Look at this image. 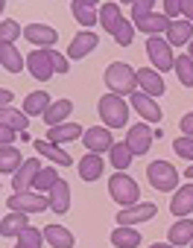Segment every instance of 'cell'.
Listing matches in <instances>:
<instances>
[{
  "instance_id": "obj_38",
  "label": "cell",
  "mask_w": 193,
  "mask_h": 248,
  "mask_svg": "<svg viewBox=\"0 0 193 248\" xmlns=\"http://www.w3.org/2000/svg\"><path fill=\"white\" fill-rule=\"evenodd\" d=\"M120 18H123V12H120L117 3H103V6H100V27H103L106 32H112Z\"/></svg>"
},
{
  "instance_id": "obj_7",
  "label": "cell",
  "mask_w": 193,
  "mask_h": 248,
  "mask_svg": "<svg viewBox=\"0 0 193 248\" xmlns=\"http://www.w3.org/2000/svg\"><path fill=\"white\" fill-rule=\"evenodd\" d=\"M155 213H158V204H152V202H138V204H132V207L117 210V225L135 228V225H144V222L155 219Z\"/></svg>"
},
{
  "instance_id": "obj_5",
  "label": "cell",
  "mask_w": 193,
  "mask_h": 248,
  "mask_svg": "<svg viewBox=\"0 0 193 248\" xmlns=\"http://www.w3.org/2000/svg\"><path fill=\"white\" fill-rule=\"evenodd\" d=\"M146 56H149V62H152V70H155V73L173 70L176 56H173V47L167 44V38H164V35H152V38H146Z\"/></svg>"
},
{
  "instance_id": "obj_21",
  "label": "cell",
  "mask_w": 193,
  "mask_h": 248,
  "mask_svg": "<svg viewBox=\"0 0 193 248\" xmlns=\"http://www.w3.org/2000/svg\"><path fill=\"white\" fill-rule=\"evenodd\" d=\"M76 170H79V178H82V181H96V178L103 175V170H106V161H103V155L88 152V155L79 158Z\"/></svg>"
},
{
  "instance_id": "obj_11",
  "label": "cell",
  "mask_w": 193,
  "mask_h": 248,
  "mask_svg": "<svg viewBox=\"0 0 193 248\" xmlns=\"http://www.w3.org/2000/svg\"><path fill=\"white\" fill-rule=\"evenodd\" d=\"M24 38L35 47V50H53V44L59 41V32L50 24H27L24 27Z\"/></svg>"
},
{
  "instance_id": "obj_20",
  "label": "cell",
  "mask_w": 193,
  "mask_h": 248,
  "mask_svg": "<svg viewBox=\"0 0 193 248\" xmlns=\"http://www.w3.org/2000/svg\"><path fill=\"white\" fill-rule=\"evenodd\" d=\"M82 132H85V129L79 126V123L67 120V123H62V126L47 129V140L56 143V146H62V143H70V140H82Z\"/></svg>"
},
{
  "instance_id": "obj_6",
  "label": "cell",
  "mask_w": 193,
  "mask_h": 248,
  "mask_svg": "<svg viewBox=\"0 0 193 248\" xmlns=\"http://www.w3.org/2000/svg\"><path fill=\"white\" fill-rule=\"evenodd\" d=\"M6 207L9 210H18V213H44L50 210V196H41V193H12L6 199Z\"/></svg>"
},
{
  "instance_id": "obj_40",
  "label": "cell",
  "mask_w": 193,
  "mask_h": 248,
  "mask_svg": "<svg viewBox=\"0 0 193 248\" xmlns=\"http://www.w3.org/2000/svg\"><path fill=\"white\" fill-rule=\"evenodd\" d=\"M173 152H176L181 161L193 164V138H176V140H173Z\"/></svg>"
},
{
  "instance_id": "obj_2",
  "label": "cell",
  "mask_w": 193,
  "mask_h": 248,
  "mask_svg": "<svg viewBox=\"0 0 193 248\" xmlns=\"http://www.w3.org/2000/svg\"><path fill=\"white\" fill-rule=\"evenodd\" d=\"M96 108H100V120L103 126L112 132V129H123L129 123V102L123 96H114V93H103L100 102H96Z\"/></svg>"
},
{
  "instance_id": "obj_10",
  "label": "cell",
  "mask_w": 193,
  "mask_h": 248,
  "mask_svg": "<svg viewBox=\"0 0 193 248\" xmlns=\"http://www.w3.org/2000/svg\"><path fill=\"white\" fill-rule=\"evenodd\" d=\"M152 140H155V132L146 126V123H135V126H129V132H126V146H129L132 155H146Z\"/></svg>"
},
{
  "instance_id": "obj_23",
  "label": "cell",
  "mask_w": 193,
  "mask_h": 248,
  "mask_svg": "<svg viewBox=\"0 0 193 248\" xmlns=\"http://www.w3.org/2000/svg\"><path fill=\"white\" fill-rule=\"evenodd\" d=\"M167 242L176 245V248L190 245V242H193V219H190V216H187V219H176L173 228L167 231Z\"/></svg>"
},
{
  "instance_id": "obj_15",
  "label": "cell",
  "mask_w": 193,
  "mask_h": 248,
  "mask_svg": "<svg viewBox=\"0 0 193 248\" xmlns=\"http://www.w3.org/2000/svg\"><path fill=\"white\" fill-rule=\"evenodd\" d=\"M70 12H73L76 24H82L85 30H91L94 24H100V6H96V0H73Z\"/></svg>"
},
{
  "instance_id": "obj_1",
  "label": "cell",
  "mask_w": 193,
  "mask_h": 248,
  "mask_svg": "<svg viewBox=\"0 0 193 248\" xmlns=\"http://www.w3.org/2000/svg\"><path fill=\"white\" fill-rule=\"evenodd\" d=\"M106 88L114 93V96H132L138 91V76H135V67L126 64V62H112L106 67Z\"/></svg>"
},
{
  "instance_id": "obj_35",
  "label": "cell",
  "mask_w": 193,
  "mask_h": 248,
  "mask_svg": "<svg viewBox=\"0 0 193 248\" xmlns=\"http://www.w3.org/2000/svg\"><path fill=\"white\" fill-rule=\"evenodd\" d=\"M173 70H176V76H178V82H181L184 88H193V59H190L187 53H184V56H176Z\"/></svg>"
},
{
  "instance_id": "obj_8",
  "label": "cell",
  "mask_w": 193,
  "mask_h": 248,
  "mask_svg": "<svg viewBox=\"0 0 193 248\" xmlns=\"http://www.w3.org/2000/svg\"><path fill=\"white\" fill-rule=\"evenodd\" d=\"M82 143H85V149L94 152V155H106V152H112V146H114L117 140L112 138V132H109L106 126H91V129L82 132Z\"/></svg>"
},
{
  "instance_id": "obj_51",
  "label": "cell",
  "mask_w": 193,
  "mask_h": 248,
  "mask_svg": "<svg viewBox=\"0 0 193 248\" xmlns=\"http://www.w3.org/2000/svg\"><path fill=\"white\" fill-rule=\"evenodd\" d=\"M187 47H190V50H187V56H190V59H193V41H190V44H187Z\"/></svg>"
},
{
  "instance_id": "obj_36",
  "label": "cell",
  "mask_w": 193,
  "mask_h": 248,
  "mask_svg": "<svg viewBox=\"0 0 193 248\" xmlns=\"http://www.w3.org/2000/svg\"><path fill=\"white\" fill-rule=\"evenodd\" d=\"M112 38H114L120 47H129V44L135 41V27H132V21H129V18H120V21L114 24V30H112Z\"/></svg>"
},
{
  "instance_id": "obj_4",
  "label": "cell",
  "mask_w": 193,
  "mask_h": 248,
  "mask_svg": "<svg viewBox=\"0 0 193 248\" xmlns=\"http://www.w3.org/2000/svg\"><path fill=\"white\" fill-rule=\"evenodd\" d=\"M146 178L158 193H176L178 190V170L170 161H152L146 167Z\"/></svg>"
},
{
  "instance_id": "obj_18",
  "label": "cell",
  "mask_w": 193,
  "mask_h": 248,
  "mask_svg": "<svg viewBox=\"0 0 193 248\" xmlns=\"http://www.w3.org/2000/svg\"><path fill=\"white\" fill-rule=\"evenodd\" d=\"M170 213H173L176 219H187V216L193 213V181L184 184V187H178V190L173 193V199H170Z\"/></svg>"
},
{
  "instance_id": "obj_39",
  "label": "cell",
  "mask_w": 193,
  "mask_h": 248,
  "mask_svg": "<svg viewBox=\"0 0 193 248\" xmlns=\"http://www.w3.org/2000/svg\"><path fill=\"white\" fill-rule=\"evenodd\" d=\"M15 245H21V248H41V245H44V233H41L38 228H32V225H30V228L18 236V242H15Z\"/></svg>"
},
{
  "instance_id": "obj_17",
  "label": "cell",
  "mask_w": 193,
  "mask_h": 248,
  "mask_svg": "<svg viewBox=\"0 0 193 248\" xmlns=\"http://www.w3.org/2000/svg\"><path fill=\"white\" fill-rule=\"evenodd\" d=\"M164 38H167V44H170V47H187V44L193 41V24H190V21H184V18L170 21V24H167Z\"/></svg>"
},
{
  "instance_id": "obj_46",
  "label": "cell",
  "mask_w": 193,
  "mask_h": 248,
  "mask_svg": "<svg viewBox=\"0 0 193 248\" xmlns=\"http://www.w3.org/2000/svg\"><path fill=\"white\" fill-rule=\"evenodd\" d=\"M181 15H184V21L193 24V0H181Z\"/></svg>"
},
{
  "instance_id": "obj_42",
  "label": "cell",
  "mask_w": 193,
  "mask_h": 248,
  "mask_svg": "<svg viewBox=\"0 0 193 248\" xmlns=\"http://www.w3.org/2000/svg\"><path fill=\"white\" fill-rule=\"evenodd\" d=\"M47 56H50V64H53L56 73H67V70H70V62H67L64 53H59V50H47Z\"/></svg>"
},
{
  "instance_id": "obj_30",
  "label": "cell",
  "mask_w": 193,
  "mask_h": 248,
  "mask_svg": "<svg viewBox=\"0 0 193 248\" xmlns=\"http://www.w3.org/2000/svg\"><path fill=\"white\" fill-rule=\"evenodd\" d=\"M50 108V93L47 91H32L24 99V114L27 117H44V111Z\"/></svg>"
},
{
  "instance_id": "obj_13",
  "label": "cell",
  "mask_w": 193,
  "mask_h": 248,
  "mask_svg": "<svg viewBox=\"0 0 193 248\" xmlns=\"http://www.w3.org/2000/svg\"><path fill=\"white\" fill-rule=\"evenodd\" d=\"M38 172H41V158H27V161L21 164V170L12 175V190H15V193H27V190H32Z\"/></svg>"
},
{
  "instance_id": "obj_45",
  "label": "cell",
  "mask_w": 193,
  "mask_h": 248,
  "mask_svg": "<svg viewBox=\"0 0 193 248\" xmlns=\"http://www.w3.org/2000/svg\"><path fill=\"white\" fill-rule=\"evenodd\" d=\"M12 140H15V132L6 129V126H0V146H12Z\"/></svg>"
},
{
  "instance_id": "obj_24",
  "label": "cell",
  "mask_w": 193,
  "mask_h": 248,
  "mask_svg": "<svg viewBox=\"0 0 193 248\" xmlns=\"http://www.w3.org/2000/svg\"><path fill=\"white\" fill-rule=\"evenodd\" d=\"M0 126L12 129L15 135H24V132H27V126H30V117H27L24 111L12 108V105H3V108H0Z\"/></svg>"
},
{
  "instance_id": "obj_29",
  "label": "cell",
  "mask_w": 193,
  "mask_h": 248,
  "mask_svg": "<svg viewBox=\"0 0 193 248\" xmlns=\"http://www.w3.org/2000/svg\"><path fill=\"white\" fill-rule=\"evenodd\" d=\"M24 164V155L18 146H0V172L3 175H15Z\"/></svg>"
},
{
  "instance_id": "obj_50",
  "label": "cell",
  "mask_w": 193,
  "mask_h": 248,
  "mask_svg": "<svg viewBox=\"0 0 193 248\" xmlns=\"http://www.w3.org/2000/svg\"><path fill=\"white\" fill-rule=\"evenodd\" d=\"M3 9H6V0H0V18H3Z\"/></svg>"
},
{
  "instance_id": "obj_26",
  "label": "cell",
  "mask_w": 193,
  "mask_h": 248,
  "mask_svg": "<svg viewBox=\"0 0 193 248\" xmlns=\"http://www.w3.org/2000/svg\"><path fill=\"white\" fill-rule=\"evenodd\" d=\"M0 67L9 73H21L27 67V59L21 56V50L15 44H0Z\"/></svg>"
},
{
  "instance_id": "obj_32",
  "label": "cell",
  "mask_w": 193,
  "mask_h": 248,
  "mask_svg": "<svg viewBox=\"0 0 193 248\" xmlns=\"http://www.w3.org/2000/svg\"><path fill=\"white\" fill-rule=\"evenodd\" d=\"M167 24H170V21H167L164 15H155V12H152V15H146V18L135 21L132 27H135V30H141V32H146V35L152 38V35H161V32H167Z\"/></svg>"
},
{
  "instance_id": "obj_22",
  "label": "cell",
  "mask_w": 193,
  "mask_h": 248,
  "mask_svg": "<svg viewBox=\"0 0 193 248\" xmlns=\"http://www.w3.org/2000/svg\"><path fill=\"white\" fill-rule=\"evenodd\" d=\"M41 233H44V242H50V248H73L76 245L73 231H67L64 225H47V228H41Z\"/></svg>"
},
{
  "instance_id": "obj_44",
  "label": "cell",
  "mask_w": 193,
  "mask_h": 248,
  "mask_svg": "<svg viewBox=\"0 0 193 248\" xmlns=\"http://www.w3.org/2000/svg\"><path fill=\"white\" fill-rule=\"evenodd\" d=\"M181 138H193V111H187L184 117H181Z\"/></svg>"
},
{
  "instance_id": "obj_16",
  "label": "cell",
  "mask_w": 193,
  "mask_h": 248,
  "mask_svg": "<svg viewBox=\"0 0 193 248\" xmlns=\"http://www.w3.org/2000/svg\"><path fill=\"white\" fill-rule=\"evenodd\" d=\"M27 70H30L32 79H38V82H50V76L56 73L53 64H50L47 50H32V53L27 56Z\"/></svg>"
},
{
  "instance_id": "obj_27",
  "label": "cell",
  "mask_w": 193,
  "mask_h": 248,
  "mask_svg": "<svg viewBox=\"0 0 193 248\" xmlns=\"http://www.w3.org/2000/svg\"><path fill=\"white\" fill-rule=\"evenodd\" d=\"M27 228H30L27 213H18V210H12L0 219V236H21Z\"/></svg>"
},
{
  "instance_id": "obj_12",
  "label": "cell",
  "mask_w": 193,
  "mask_h": 248,
  "mask_svg": "<svg viewBox=\"0 0 193 248\" xmlns=\"http://www.w3.org/2000/svg\"><path fill=\"white\" fill-rule=\"evenodd\" d=\"M135 76H138V91H141V93H146V96H152V99H158V96L167 93L164 76L155 73L152 67H141V70H135Z\"/></svg>"
},
{
  "instance_id": "obj_9",
  "label": "cell",
  "mask_w": 193,
  "mask_h": 248,
  "mask_svg": "<svg viewBox=\"0 0 193 248\" xmlns=\"http://www.w3.org/2000/svg\"><path fill=\"white\" fill-rule=\"evenodd\" d=\"M96 47H100V35L96 32H91V30H82V32H76L73 38H70V47H67V62H79V59H85L88 53H94Z\"/></svg>"
},
{
  "instance_id": "obj_14",
  "label": "cell",
  "mask_w": 193,
  "mask_h": 248,
  "mask_svg": "<svg viewBox=\"0 0 193 248\" xmlns=\"http://www.w3.org/2000/svg\"><path fill=\"white\" fill-rule=\"evenodd\" d=\"M129 108H135V111L141 114V123H158V120H161V105H158L152 96L141 93V91H135V93L129 96Z\"/></svg>"
},
{
  "instance_id": "obj_28",
  "label": "cell",
  "mask_w": 193,
  "mask_h": 248,
  "mask_svg": "<svg viewBox=\"0 0 193 248\" xmlns=\"http://www.w3.org/2000/svg\"><path fill=\"white\" fill-rule=\"evenodd\" d=\"M50 210L53 213H67L70 210V184L59 178V184L50 190Z\"/></svg>"
},
{
  "instance_id": "obj_3",
  "label": "cell",
  "mask_w": 193,
  "mask_h": 248,
  "mask_svg": "<svg viewBox=\"0 0 193 248\" xmlns=\"http://www.w3.org/2000/svg\"><path fill=\"white\" fill-rule=\"evenodd\" d=\"M109 196H112L114 204H120V210H123V207H132V204L141 202V187H138V181H135L132 175L114 172V175L109 178Z\"/></svg>"
},
{
  "instance_id": "obj_41",
  "label": "cell",
  "mask_w": 193,
  "mask_h": 248,
  "mask_svg": "<svg viewBox=\"0 0 193 248\" xmlns=\"http://www.w3.org/2000/svg\"><path fill=\"white\" fill-rule=\"evenodd\" d=\"M152 9H155V0H135V3H132V18H129V21L135 24V21L152 15Z\"/></svg>"
},
{
  "instance_id": "obj_33",
  "label": "cell",
  "mask_w": 193,
  "mask_h": 248,
  "mask_svg": "<svg viewBox=\"0 0 193 248\" xmlns=\"http://www.w3.org/2000/svg\"><path fill=\"white\" fill-rule=\"evenodd\" d=\"M59 184V170L56 167H41V172L35 175V184H32V193H41V196H50V190Z\"/></svg>"
},
{
  "instance_id": "obj_52",
  "label": "cell",
  "mask_w": 193,
  "mask_h": 248,
  "mask_svg": "<svg viewBox=\"0 0 193 248\" xmlns=\"http://www.w3.org/2000/svg\"><path fill=\"white\" fill-rule=\"evenodd\" d=\"M15 248H21V245H15Z\"/></svg>"
},
{
  "instance_id": "obj_25",
  "label": "cell",
  "mask_w": 193,
  "mask_h": 248,
  "mask_svg": "<svg viewBox=\"0 0 193 248\" xmlns=\"http://www.w3.org/2000/svg\"><path fill=\"white\" fill-rule=\"evenodd\" d=\"M70 114H73V102H70V99H56V102H50V108L44 111V123H47V129L67 123V117H70Z\"/></svg>"
},
{
  "instance_id": "obj_48",
  "label": "cell",
  "mask_w": 193,
  "mask_h": 248,
  "mask_svg": "<svg viewBox=\"0 0 193 248\" xmlns=\"http://www.w3.org/2000/svg\"><path fill=\"white\" fill-rule=\"evenodd\" d=\"M184 178H187V181H193V164H187V170H184Z\"/></svg>"
},
{
  "instance_id": "obj_19",
  "label": "cell",
  "mask_w": 193,
  "mask_h": 248,
  "mask_svg": "<svg viewBox=\"0 0 193 248\" xmlns=\"http://www.w3.org/2000/svg\"><path fill=\"white\" fill-rule=\"evenodd\" d=\"M32 146H35L38 158H44V161H50V164H56V167H73V158H70L62 146H56V143H50V140H32Z\"/></svg>"
},
{
  "instance_id": "obj_37",
  "label": "cell",
  "mask_w": 193,
  "mask_h": 248,
  "mask_svg": "<svg viewBox=\"0 0 193 248\" xmlns=\"http://www.w3.org/2000/svg\"><path fill=\"white\" fill-rule=\"evenodd\" d=\"M21 35H24V27L18 21H12V18L0 21V44H15Z\"/></svg>"
},
{
  "instance_id": "obj_47",
  "label": "cell",
  "mask_w": 193,
  "mask_h": 248,
  "mask_svg": "<svg viewBox=\"0 0 193 248\" xmlns=\"http://www.w3.org/2000/svg\"><path fill=\"white\" fill-rule=\"evenodd\" d=\"M3 105H12V91L9 88H0V108Z\"/></svg>"
},
{
  "instance_id": "obj_31",
  "label": "cell",
  "mask_w": 193,
  "mask_h": 248,
  "mask_svg": "<svg viewBox=\"0 0 193 248\" xmlns=\"http://www.w3.org/2000/svg\"><path fill=\"white\" fill-rule=\"evenodd\" d=\"M112 245H114V248H138V245H141V231L117 225V228L112 231Z\"/></svg>"
},
{
  "instance_id": "obj_34",
  "label": "cell",
  "mask_w": 193,
  "mask_h": 248,
  "mask_svg": "<svg viewBox=\"0 0 193 248\" xmlns=\"http://www.w3.org/2000/svg\"><path fill=\"white\" fill-rule=\"evenodd\" d=\"M132 152H129V146H126V140H120V143H114L112 146V152H109V161H112V167L117 170V172H126L129 167H132Z\"/></svg>"
},
{
  "instance_id": "obj_53",
  "label": "cell",
  "mask_w": 193,
  "mask_h": 248,
  "mask_svg": "<svg viewBox=\"0 0 193 248\" xmlns=\"http://www.w3.org/2000/svg\"><path fill=\"white\" fill-rule=\"evenodd\" d=\"M190 248H193V242H190Z\"/></svg>"
},
{
  "instance_id": "obj_43",
  "label": "cell",
  "mask_w": 193,
  "mask_h": 248,
  "mask_svg": "<svg viewBox=\"0 0 193 248\" xmlns=\"http://www.w3.org/2000/svg\"><path fill=\"white\" fill-rule=\"evenodd\" d=\"M178 15H181V0H164V18L178 21Z\"/></svg>"
},
{
  "instance_id": "obj_49",
  "label": "cell",
  "mask_w": 193,
  "mask_h": 248,
  "mask_svg": "<svg viewBox=\"0 0 193 248\" xmlns=\"http://www.w3.org/2000/svg\"><path fill=\"white\" fill-rule=\"evenodd\" d=\"M149 248H176V245H170V242H152Z\"/></svg>"
}]
</instances>
